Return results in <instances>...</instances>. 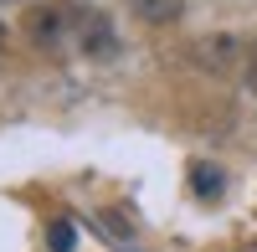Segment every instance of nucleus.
<instances>
[{
  "label": "nucleus",
  "instance_id": "obj_1",
  "mask_svg": "<svg viewBox=\"0 0 257 252\" xmlns=\"http://www.w3.org/2000/svg\"><path fill=\"white\" fill-rule=\"evenodd\" d=\"M77 31H82V11H77V6H67V0H52V6L26 11V36L36 41L41 52L77 47Z\"/></svg>",
  "mask_w": 257,
  "mask_h": 252
},
{
  "label": "nucleus",
  "instance_id": "obj_2",
  "mask_svg": "<svg viewBox=\"0 0 257 252\" xmlns=\"http://www.w3.org/2000/svg\"><path fill=\"white\" fill-rule=\"evenodd\" d=\"M247 41L237 36V31H211V36H201L196 47H190V62H196L201 72H242L247 67Z\"/></svg>",
  "mask_w": 257,
  "mask_h": 252
},
{
  "label": "nucleus",
  "instance_id": "obj_3",
  "mask_svg": "<svg viewBox=\"0 0 257 252\" xmlns=\"http://www.w3.org/2000/svg\"><path fill=\"white\" fill-rule=\"evenodd\" d=\"M77 47L88 52V57H113V52H118V31L108 26V16H98V11H82Z\"/></svg>",
  "mask_w": 257,
  "mask_h": 252
},
{
  "label": "nucleus",
  "instance_id": "obj_4",
  "mask_svg": "<svg viewBox=\"0 0 257 252\" xmlns=\"http://www.w3.org/2000/svg\"><path fill=\"white\" fill-rule=\"evenodd\" d=\"M128 16H139L144 26H170V21L185 16V0H123Z\"/></svg>",
  "mask_w": 257,
  "mask_h": 252
},
{
  "label": "nucleus",
  "instance_id": "obj_5",
  "mask_svg": "<svg viewBox=\"0 0 257 252\" xmlns=\"http://www.w3.org/2000/svg\"><path fill=\"white\" fill-rule=\"evenodd\" d=\"M190 185H196V196H206V201H216V196L226 191V175L216 170V165H206V160H196V165H190Z\"/></svg>",
  "mask_w": 257,
  "mask_h": 252
},
{
  "label": "nucleus",
  "instance_id": "obj_6",
  "mask_svg": "<svg viewBox=\"0 0 257 252\" xmlns=\"http://www.w3.org/2000/svg\"><path fill=\"white\" fill-rule=\"evenodd\" d=\"M47 237H52V252H72V242H77V237H72V221H52Z\"/></svg>",
  "mask_w": 257,
  "mask_h": 252
},
{
  "label": "nucleus",
  "instance_id": "obj_7",
  "mask_svg": "<svg viewBox=\"0 0 257 252\" xmlns=\"http://www.w3.org/2000/svg\"><path fill=\"white\" fill-rule=\"evenodd\" d=\"M242 88H247V93L257 98V47L247 52V67H242Z\"/></svg>",
  "mask_w": 257,
  "mask_h": 252
},
{
  "label": "nucleus",
  "instance_id": "obj_8",
  "mask_svg": "<svg viewBox=\"0 0 257 252\" xmlns=\"http://www.w3.org/2000/svg\"><path fill=\"white\" fill-rule=\"evenodd\" d=\"M0 47H6V26H0Z\"/></svg>",
  "mask_w": 257,
  "mask_h": 252
}]
</instances>
